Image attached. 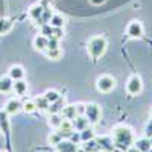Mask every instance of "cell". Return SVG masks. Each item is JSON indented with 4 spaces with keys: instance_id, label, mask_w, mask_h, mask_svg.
Returning <instances> with one entry per match:
<instances>
[{
    "instance_id": "6da1fadb",
    "label": "cell",
    "mask_w": 152,
    "mask_h": 152,
    "mask_svg": "<svg viewBox=\"0 0 152 152\" xmlns=\"http://www.w3.org/2000/svg\"><path fill=\"white\" fill-rule=\"evenodd\" d=\"M113 142H114V146L117 149H122V151H126L129 146L134 145V134L131 131L129 126H125V125H119L113 129Z\"/></svg>"
},
{
    "instance_id": "7a4b0ae2",
    "label": "cell",
    "mask_w": 152,
    "mask_h": 152,
    "mask_svg": "<svg viewBox=\"0 0 152 152\" xmlns=\"http://www.w3.org/2000/svg\"><path fill=\"white\" fill-rule=\"evenodd\" d=\"M87 50H88V55L93 59L100 58L107 50V38L102 35H96V37L90 38V41L87 44Z\"/></svg>"
},
{
    "instance_id": "3957f363",
    "label": "cell",
    "mask_w": 152,
    "mask_h": 152,
    "mask_svg": "<svg viewBox=\"0 0 152 152\" xmlns=\"http://www.w3.org/2000/svg\"><path fill=\"white\" fill-rule=\"evenodd\" d=\"M114 87H116V79L110 75L99 76L96 81V88L100 93H110L111 90H114Z\"/></svg>"
},
{
    "instance_id": "277c9868",
    "label": "cell",
    "mask_w": 152,
    "mask_h": 152,
    "mask_svg": "<svg viewBox=\"0 0 152 152\" xmlns=\"http://www.w3.org/2000/svg\"><path fill=\"white\" fill-rule=\"evenodd\" d=\"M143 90V82H142V78L138 75H132L131 78L126 82V91H128L131 96H137L140 94Z\"/></svg>"
},
{
    "instance_id": "5b68a950",
    "label": "cell",
    "mask_w": 152,
    "mask_h": 152,
    "mask_svg": "<svg viewBox=\"0 0 152 152\" xmlns=\"http://www.w3.org/2000/svg\"><path fill=\"white\" fill-rule=\"evenodd\" d=\"M84 116L88 119L90 125H94L100 120V116H102V111H100V107L97 104H88L85 105V113Z\"/></svg>"
},
{
    "instance_id": "8992f818",
    "label": "cell",
    "mask_w": 152,
    "mask_h": 152,
    "mask_svg": "<svg viewBox=\"0 0 152 152\" xmlns=\"http://www.w3.org/2000/svg\"><path fill=\"white\" fill-rule=\"evenodd\" d=\"M126 34H128L129 38H142L143 37V26L140 21H131L128 24V28H126Z\"/></svg>"
},
{
    "instance_id": "52a82bcc",
    "label": "cell",
    "mask_w": 152,
    "mask_h": 152,
    "mask_svg": "<svg viewBox=\"0 0 152 152\" xmlns=\"http://www.w3.org/2000/svg\"><path fill=\"white\" fill-rule=\"evenodd\" d=\"M96 142H97L100 151H104V152H113L114 149H116V146H114V142H113V137H110V135L97 137Z\"/></svg>"
},
{
    "instance_id": "ba28073f",
    "label": "cell",
    "mask_w": 152,
    "mask_h": 152,
    "mask_svg": "<svg viewBox=\"0 0 152 152\" xmlns=\"http://www.w3.org/2000/svg\"><path fill=\"white\" fill-rule=\"evenodd\" d=\"M55 148H56L58 152H75L78 149V145L73 143L72 140H69V138H64V140H61Z\"/></svg>"
},
{
    "instance_id": "9c48e42d",
    "label": "cell",
    "mask_w": 152,
    "mask_h": 152,
    "mask_svg": "<svg viewBox=\"0 0 152 152\" xmlns=\"http://www.w3.org/2000/svg\"><path fill=\"white\" fill-rule=\"evenodd\" d=\"M58 131L64 135V138H69V137L73 134V131H75L73 122L69 120V119H64V120H62V123H61V126L58 128Z\"/></svg>"
},
{
    "instance_id": "30bf717a",
    "label": "cell",
    "mask_w": 152,
    "mask_h": 152,
    "mask_svg": "<svg viewBox=\"0 0 152 152\" xmlns=\"http://www.w3.org/2000/svg\"><path fill=\"white\" fill-rule=\"evenodd\" d=\"M20 110H23V104L20 102L18 99H11V100H8L6 105H5V111L8 114H17Z\"/></svg>"
},
{
    "instance_id": "8fae6325",
    "label": "cell",
    "mask_w": 152,
    "mask_h": 152,
    "mask_svg": "<svg viewBox=\"0 0 152 152\" xmlns=\"http://www.w3.org/2000/svg\"><path fill=\"white\" fill-rule=\"evenodd\" d=\"M72 122H73V126H75V131H79V132L90 126V122H88V119L85 116H76Z\"/></svg>"
},
{
    "instance_id": "7c38bea8",
    "label": "cell",
    "mask_w": 152,
    "mask_h": 152,
    "mask_svg": "<svg viewBox=\"0 0 152 152\" xmlns=\"http://www.w3.org/2000/svg\"><path fill=\"white\" fill-rule=\"evenodd\" d=\"M47 41H49V38L44 37L43 34H40L34 38V47L37 50H40V52H46L47 50Z\"/></svg>"
},
{
    "instance_id": "4fadbf2b",
    "label": "cell",
    "mask_w": 152,
    "mask_h": 152,
    "mask_svg": "<svg viewBox=\"0 0 152 152\" xmlns=\"http://www.w3.org/2000/svg\"><path fill=\"white\" fill-rule=\"evenodd\" d=\"M14 87V79H11L9 76H3L0 78V93H9L12 91Z\"/></svg>"
},
{
    "instance_id": "5bb4252c",
    "label": "cell",
    "mask_w": 152,
    "mask_h": 152,
    "mask_svg": "<svg viewBox=\"0 0 152 152\" xmlns=\"http://www.w3.org/2000/svg\"><path fill=\"white\" fill-rule=\"evenodd\" d=\"M12 90L17 96H23L28 93V82H24L23 79H18V81H14V87H12Z\"/></svg>"
},
{
    "instance_id": "9a60e30c",
    "label": "cell",
    "mask_w": 152,
    "mask_h": 152,
    "mask_svg": "<svg viewBox=\"0 0 152 152\" xmlns=\"http://www.w3.org/2000/svg\"><path fill=\"white\" fill-rule=\"evenodd\" d=\"M9 78L14 79V81H18V79H23L24 78V69L21 66H12L9 69Z\"/></svg>"
},
{
    "instance_id": "2e32d148",
    "label": "cell",
    "mask_w": 152,
    "mask_h": 152,
    "mask_svg": "<svg viewBox=\"0 0 152 152\" xmlns=\"http://www.w3.org/2000/svg\"><path fill=\"white\" fill-rule=\"evenodd\" d=\"M43 12H44V6H41L40 3H38V5H35V6H32V8L29 9V17L38 23V21L41 20Z\"/></svg>"
},
{
    "instance_id": "e0dca14e",
    "label": "cell",
    "mask_w": 152,
    "mask_h": 152,
    "mask_svg": "<svg viewBox=\"0 0 152 152\" xmlns=\"http://www.w3.org/2000/svg\"><path fill=\"white\" fill-rule=\"evenodd\" d=\"M62 117L64 119H69V120H73L76 116H78V111H76V105H66L61 111Z\"/></svg>"
},
{
    "instance_id": "ac0fdd59",
    "label": "cell",
    "mask_w": 152,
    "mask_h": 152,
    "mask_svg": "<svg viewBox=\"0 0 152 152\" xmlns=\"http://www.w3.org/2000/svg\"><path fill=\"white\" fill-rule=\"evenodd\" d=\"M134 146L140 151V152H148L152 146H151V138L145 137V138H138L137 142H134Z\"/></svg>"
},
{
    "instance_id": "d6986e66",
    "label": "cell",
    "mask_w": 152,
    "mask_h": 152,
    "mask_svg": "<svg viewBox=\"0 0 152 152\" xmlns=\"http://www.w3.org/2000/svg\"><path fill=\"white\" fill-rule=\"evenodd\" d=\"M62 120H64V117H62V114H61V113L50 114V117H49V125L52 126V128L58 129L59 126H61V123H62Z\"/></svg>"
},
{
    "instance_id": "ffe728a7",
    "label": "cell",
    "mask_w": 152,
    "mask_h": 152,
    "mask_svg": "<svg viewBox=\"0 0 152 152\" xmlns=\"http://www.w3.org/2000/svg\"><path fill=\"white\" fill-rule=\"evenodd\" d=\"M49 24L52 28H64V24H66V18L64 15H61V14H53L52 18H50Z\"/></svg>"
},
{
    "instance_id": "44dd1931",
    "label": "cell",
    "mask_w": 152,
    "mask_h": 152,
    "mask_svg": "<svg viewBox=\"0 0 152 152\" xmlns=\"http://www.w3.org/2000/svg\"><path fill=\"white\" fill-rule=\"evenodd\" d=\"M66 107V100L62 99V97H59L56 102H53V104H50V107H49V113L50 114H55V113H61L62 111V108Z\"/></svg>"
},
{
    "instance_id": "7402d4cb",
    "label": "cell",
    "mask_w": 152,
    "mask_h": 152,
    "mask_svg": "<svg viewBox=\"0 0 152 152\" xmlns=\"http://www.w3.org/2000/svg\"><path fill=\"white\" fill-rule=\"evenodd\" d=\"M82 149H85L87 152H99L100 148H99V145L96 142V137L91 138V140H88V142H84L82 143Z\"/></svg>"
},
{
    "instance_id": "603a6c76",
    "label": "cell",
    "mask_w": 152,
    "mask_h": 152,
    "mask_svg": "<svg viewBox=\"0 0 152 152\" xmlns=\"http://www.w3.org/2000/svg\"><path fill=\"white\" fill-rule=\"evenodd\" d=\"M35 105H37V110H40V111H47L49 110V107H50V102L44 97V96H41V97H37L35 99Z\"/></svg>"
},
{
    "instance_id": "cb8c5ba5",
    "label": "cell",
    "mask_w": 152,
    "mask_h": 152,
    "mask_svg": "<svg viewBox=\"0 0 152 152\" xmlns=\"http://www.w3.org/2000/svg\"><path fill=\"white\" fill-rule=\"evenodd\" d=\"M12 29V21L9 18H0V35L8 34Z\"/></svg>"
},
{
    "instance_id": "d4e9b609",
    "label": "cell",
    "mask_w": 152,
    "mask_h": 152,
    "mask_svg": "<svg viewBox=\"0 0 152 152\" xmlns=\"http://www.w3.org/2000/svg\"><path fill=\"white\" fill-rule=\"evenodd\" d=\"M46 56L50 58V59H61L62 50L61 49H47L46 50Z\"/></svg>"
},
{
    "instance_id": "484cf974",
    "label": "cell",
    "mask_w": 152,
    "mask_h": 152,
    "mask_svg": "<svg viewBox=\"0 0 152 152\" xmlns=\"http://www.w3.org/2000/svg\"><path fill=\"white\" fill-rule=\"evenodd\" d=\"M91 138H94V131L88 126V128H85L84 131H81V142H88V140H91Z\"/></svg>"
},
{
    "instance_id": "4316f807",
    "label": "cell",
    "mask_w": 152,
    "mask_h": 152,
    "mask_svg": "<svg viewBox=\"0 0 152 152\" xmlns=\"http://www.w3.org/2000/svg\"><path fill=\"white\" fill-rule=\"evenodd\" d=\"M61 140H64V135H62L59 131H55V132H52V134L49 135V143L50 145H55L56 146Z\"/></svg>"
},
{
    "instance_id": "83f0119b",
    "label": "cell",
    "mask_w": 152,
    "mask_h": 152,
    "mask_svg": "<svg viewBox=\"0 0 152 152\" xmlns=\"http://www.w3.org/2000/svg\"><path fill=\"white\" fill-rule=\"evenodd\" d=\"M44 97L49 100L50 104H53V102H56V100L61 97V94H59L56 90H47V91L44 93Z\"/></svg>"
},
{
    "instance_id": "f1b7e54d",
    "label": "cell",
    "mask_w": 152,
    "mask_h": 152,
    "mask_svg": "<svg viewBox=\"0 0 152 152\" xmlns=\"http://www.w3.org/2000/svg\"><path fill=\"white\" fill-rule=\"evenodd\" d=\"M0 128H3L5 132H8V113L0 111Z\"/></svg>"
},
{
    "instance_id": "f546056e",
    "label": "cell",
    "mask_w": 152,
    "mask_h": 152,
    "mask_svg": "<svg viewBox=\"0 0 152 152\" xmlns=\"http://www.w3.org/2000/svg\"><path fill=\"white\" fill-rule=\"evenodd\" d=\"M37 110V105H35V100H28V102L23 104V111L24 113H34Z\"/></svg>"
},
{
    "instance_id": "4dcf8cb0",
    "label": "cell",
    "mask_w": 152,
    "mask_h": 152,
    "mask_svg": "<svg viewBox=\"0 0 152 152\" xmlns=\"http://www.w3.org/2000/svg\"><path fill=\"white\" fill-rule=\"evenodd\" d=\"M41 34H43L44 37H47V38H50V37H52V35H53V28H52V26H50V24H49V23H46V24H43V26H41Z\"/></svg>"
},
{
    "instance_id": "1f68e13d",
    "label": "cell",
    "mask_w": 152,
    "mask_h": 152,
    "mask_svg": "<svg viewBox=\"0 0 152 152\" xmlns=\"http://www.w3.org/2000/svg\"><path fill=\"white\" fill-rule=\"evenodd\" d=\"M47 49H59V38L50 37L47 41Z\"/></svg>"
},
{
    "instance_id": "d6a6232c",
    "label": "cell",
    "mask_w": 152,
    "mask_h": 152,
    "mask_svg": "<svg viewBox=\"0 0 152 152\" xmlns=\"http://www.w3.org/2000/svg\"><path fill=\"white\" fill-rule=\"evenodd\" d=\"M69 140H72V142H73V143H76V145L82 143V142H81V132H79V131H78V132L73 131V134L69 137Z\"/></svg>"
},
{
    "instance_id": "836d02e7",
    "label": "cell",
    "mask_w": 152,
    "mask_h": 152,
    "mask_svg": "<svg viewBox=\"0 0 152 152\" xmlns=\"http://www.w3.org/2000/svg\"><path fill=\"white\" fill-rule=\"evenodd\" d=\"M145 137H148V138H151L152 137V119L146 123V126H145Z\"/></svg>"
},
{
    "instance_id": "e575fe53",
    "label": "cell",
    "mask_w": 152,
    "mask_h": 152,
    "mask_svg": "<svg viewBox=\"0 0 152 152\" xmlns=\"http://www.w3.org/2000/svg\"><path fill=\"white\" fill-rule=\"evenodd\" d=\"M76 111H78V116H84L85 105H84V104H78V105H76Z\"/></svg>"
},
{
    "instance_id": "d590c367",
    "label": "cell",
    "mask_w": 152,
    "mask_h": 152,
    "mask_svg": "<svg viewBox=\"0 0 152 152\" xmlns=\"http://www.w3.org/2000/svg\"><path fill=\"white\" fill-rule=\"evenodd\" d=\"M88 2H90L91 5H94V6H100V5H104L107 0H88Z\"/></svg>"
},
{
    "instance_id": "8d00e7d4",
    "label": "cell",
    "mask_w": 152,
    "mask_h": 152,
    "mask_svg": "<svg viewBox=\"0 0 152 152\" xmlns=\"http://www.w3.org/2000/svg\"><path fill=\"white\" fill-rule=\"evenodd\" d=\"M125 152H140V151H138V149H137V148H135V146L132 145V146H129L128 149H126Z\"/></svg>"
},
{
    "instance_id": "74e56055",
    "label": "cell",
    "mask_w": 152,
    "mask_h": 152,
    "mask_svg": "<svg viewBox=\"0 0 152 152\" xmlns=\"http://www.w3.org/2000/svg\"><path fill=\"white\" fill-rule=\"evenodd\" d=\"M75 152H87V151H85V149H82V148H78Z\"/></svg>"
},
{
    "instance_id": "f35d334b",
    "label": "cell",
    "mask_w": 152,
    "mask_h": 152,
    "mask_svg": "<svg viewBox=\"0 0 152 152\" xmlns=\"http://www.w3.org/2000/svg\"><path fill=\"white\" fill-rule=\"evenodd\" d=\"M113 152H125V151H122V149H117V148H116V149H114Z\"/></svg>"
},
{
    "instance_id": "ab89813d",
    "label": "cell",
    "mask_w": 152,
    "mask_h": 152,
    "mask_svg": "<svg viewBox=\"0 0 152 152\" xmlns=\"http://www.w3.org/2000/svg\"><path fill=\"white\" fill-rule=\"evenodd\" d=\"M151 146H152V137H151Z\"/></svg>"
},
{
    "instance_id": "60d3db41",
    "label": "cell",
    "mask_w": 152,
    "mask_h": 152,
    "mask_svg": "<svg viewBox=\"0 0 152 152\" xmlns=\"http://www.w3.org/2000/svg\"><path fill=\"white\" fill-rule=\"evenodd\" d=\"M148 152H152V148H151V149H149V151H148Z\"/></svg>"
}]
</instances>
